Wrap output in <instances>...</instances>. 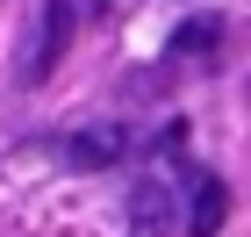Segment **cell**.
Instances as JSON below:
<instances>
[{
	"mask_svg": "<svg viewBox=\"0 0 251 237\" xmlns=\"http://www.w3.org/2000/svg\"><path fill=\"white\" fill-rule=\"evenodd\" d=\"M230 223V187L215 173H187V237H215Z\"/></svg>",
	"mask_w": 251,
	"mask_h": 237,
	"instance_id": "277c9868",
	"label": "cell"
},
{
	"mask_svg": "<svg viewBox=\"0 0 251 237\" xmlns=\"http://www.w3.org/2000/svg\"><path fill=\"white\" fill-rule=\"evenodd\" d=\"M173 223H187L179 216V187L165 173H144L129 187V237H165Z\"/></svg>",
	"mask_w": 251,
	"mask_h": 237,
	"instance_id": "7a4b0ae2",
	"label": "cell"
},
{
	"mask_svg": "<svg viewBox=\"0 0 251 237\" xmlns=\"http://www.w3.org/2000/svg\"><path fill=\"white\" fill-rule=\"evenodd\" d=\"M122 151H129L122 122H86L65 137V165H79V173H108V165H122Z\"/></svg>",
	"mask_w": 251,
	"mask_h": 237,
	"instance_id": "3957f363",
	"label": "cell"
},
{
	"mask_svg": "<svg viewBox=\"0 0 251 237\" xmlns=\"http://www.w3.org/2000/svg\"><path fill=\"white\" fill-rule=\"evenodd\" d=\"M65 43H72V0H36V22H29V43H22V79L43 86L58 72Z\"/></svg>",
	"mask_w": 251,
	"mask_h": 237,
	"instance_id": "6da1fadb",
	"label": "cell"
},
{
	"mask_svg": "<svg viewBox=\"0 0 251 237\" xmlns=\"http://www.w3.org/2000/svg\"><path fill=\"white\" fill-rule=\"evenodd\" d=\"M215 43H223V15H194L173 29V51H187V58H208Z\"/></svg>",
	"mask_w": 251,
	"mask_h": 237,
	"instance_id": "5b68a950",
	"label": "cell"
}]
</instances>
